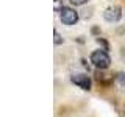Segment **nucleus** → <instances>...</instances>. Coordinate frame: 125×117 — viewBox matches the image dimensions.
<instances>
[{
  "mask_svg": "<svg viewBox=\"0 0 125 117\" xmlns=\"http://www.w3.org/2000/svg\"><path fill=\"white\" fill-rule=\"evenodd\" d=\"M116 83H117V86H119L122 91H125V73L124 72H120V73L116 75Z\"/></svg>",
  "mask_w": 125,
  "mask_h": 117,
  "instance_id": "39448f33",
  "label": "nucleus"
},
{
  "mask_svg": "<svg viewBox=\"0 0 125 117\" xmlns=\"http://www.w3.org/2000/svg\"><path fill=\"white\" fill-rule=\"evenodd\" d=\"M53 36H55V44H56V45H60V44H62V39H61V36H60V33H58L56 30L53 31Z\"/></svg>",
  "mask_w": 125,
  "mask_h": 117,
  "instance_id": "423d86ee",
  "label": "nucleus"
},
{
  "mask_svg": "<svg viewBox=\"0 0 125 117\" xmlns=\"http://www.w3.org/2000/svg\"><path fill=\"white\" fill-rule=\"evenodd\" d=\"M91 62L95 66L97 69L103 70V69L109 67V64H111V58L108 56L106 50H95V52L91 53Z\"/></svg>",
  "mask_w": 125,
  "mask_h": 117,
  "instance_id": "f257e3e1",
  "label": "nucleus"
},
{
  "mask_svg": "<svg viewBox=\"0 0 125 117\" xmlns=\"http://www.w3.org/2000/svg\"><path fill=\"white\" fill-rule=\"evenodd\" d=\"M88 2V0H70V3L75 6H80V5H84V3Z\"/></svg>",
  "mask_w": 125,
  "mask_h": 117,
  "instance_id": "0eeeda50",
  "label": "nucleus"
},
{
  "mask_svg": "<svg viewBox=\"0 0 125 117\" xmlns=\"http://www.w3.org/2000/svg\"><path fill=\"white\" fill-rule=\"evenodd\" d=\"M60 19L64 25H73V23H77V20H78V13L73 8L62 6L60 10Z\"/></svg>",
  "mask_w": 125,
  "mask_h": 117,
  "instance_id": "f03ea898",
  "label": "nucleus"
},
{
  "mask_svg": "<svg viewBox=\"0 0 125 117\" xmlns=\"http://www.w3.org/2000/svg\"><path fill=\"white\" fill-rule=\"evenodd\" d=\"M70 81L73 84H77L78 88H81L83 91H89L92 88V81L89 78V75H86V73H72L70 75Z\"/></svg>",
  "mask_w": 125,
  "mask_h": 117,
  "instance_id": "7ed1b4c3",
  "label": "nucleus"
},
{
  "mask_svg": "<svg viewBox=\"0 0 125 117\" xmlns=\"http://www.w3.org/2000/svg\"><path fill=\"white\" fill-rule=\"evenodd\" d=\"M103 17H105V20H106V22H111V23L119 22L120 17H122V10H120L119 6H109V8L105 10Z\"/></svg>",
  "mask_w": 125,
  "mask_h": 117,
  "instance_id": "20e7f679",
  "label": "nucleus"
}]
</instances>
